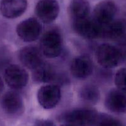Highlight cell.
<instances>
[{
    "label": "cell",
    "instance_id": "obj_1",
    "mask_svg": "<svg viewBox=\"0 0 126 126\" xmlns=\"http://www.w3.org/2000/svg\"><path fill=\"white\" fill-rule=\"evenodd\" d=\"M98 116L94 110L81 108L67 112L62 119L66 123L74 126H90L96 124Z\"/></svg>",
    "mask_w": 126,
    "mask_h": 126
},
{
    "label": "cell",
    "instance_id": "obj_2",
    "mask_svg": "<svg viewBox=\"0 0 126 126\" xmlns=\"http://www.w3.org/2000/svg\"><path fill=\"white\" fill-rule=\"evenodd\" d=\"M98 63L106 68H112L118 66L122 59L121 51L113 45L102 44L99 46L96 51Z\"/></svg>",
    "mask_w": 126,
    "mask_h": 126
},
{
    "label": "cell",
    "instance_id": "obj_3",
    "mask_svg": "<svg viewBox=\"0 0 126 126\" xmlns=\"http://www.w3.org/2000/svg\"><path fill=\"white\" fill-rule=\"evenodd\" d=\"M42 54L50 58L58 57L62 51V37L58 31L50 30L47 32L40 41Z\"/></svg>",
    "mask_w": 126,
    "mask_h": 126
},
{
    "label": "cell",
    "instance_id": "obj_4",
    "mask_svg": "<svg viewBox=\"0 0 126 126\" xmlns=\"http://www.w3.org/2000/svg\"><path fill=\"white\" fill-rule=\"evenodd\" d=\"M73 29L80 36L88 39L100 37L102 35L103 26L98 24L93 18L85 19L72 22Z\"/></svg>",
    "mask_w": 126,
    "mask_h": 126
},
{
    "label": "cell",
    "instance_id": "obj_5",
    "mask_svg": "<svg viewBox=\"0 0 126 126\" xmlns=\"http://www.w3.org/2000/svg\"><path fill=\"white\" fill-rule=\"evenodd\" d=\"M101 37L111 40L121 45H126V19L113 20L110 24L103 25Z\"/></svg>",
    "mask_w": 126,
    "mask_h": 126
},
{
    "label": "cell",
    "instance_id": "obj_6",
    "mask_svg": "<svg viewBox=\"0 0 126 126\" xmlns=\"http://www.w3.org/2000/svg\"><path fill=\"white\" fill-rule=\"evenodd\" d=\"M40 105L45 109L55 107L61 98V90L56 85H47L40 88L37 93Z\"/></svg>",
    "mask_w": 126,
    "mask_h": 126
},
{
    "label": "cell",
    "instance_id": "obj_7",
    "mask_svg": "<svg viewBox=\"0 0 126 126\" xmlns=\"http://www.w3.org/2000/svg\"><path fill=\"white\" fill-rule=\"evenodd\" d=\"M29 79L27 72L17 65H10L4 72V80L8 85L15 90L21 89L27 85Z\"/></svg>",
    "mask_w": 126,
    "mask_h": 126
},
{
    "label": "cell",
    "instance_id": "obj_8",
    "mask_svg": "<svg viewBox=\"0 0 126 126\" xmlns=\"http://www.w3.org/2000/svg\"><path fill=\"white\" fill-rule=\"evenodd\" d=\"M42 26L39 22L33 18H29L21 22L17 27V33L24 42H31L39 37Z\"/></svg>",
    "mask_w": 126,
    "mask_h": 126
},
{
    "label": "cell",
    "instance_id": "obj_9",
    "mask_svg": "<svg viewBox=\"0 0 126 126\" xmlns=\"http://www.w3.org/2000/svg\"><path fill=\"white\" fill-rule=\"evenodd\" d=\"M117 8L114 2L106 0L100 2L93 11V19L100 25H106L113 21Z\"/></svg>",
    "mask_w": 126,
    "mask_h": 126
},
{
    "label": "cell",
    "instance_id": "obj_10",
    "mask_svg": "<svg viewBox=\"0 0 126 126\" xmlns=\"http://www.w3.org/2000/svg\"><path fill=\"white\" fill-rule=\"evenodd\" d=\"M35 12L42 22H52L59 14V4L56 0H39L36 6Z\"/></svg>",
    "mask_w": 126,
    "mask_h": 126
},
{
    "label": "cell",
    "instance_id": "obj_11",
    "mask_svg": "<svg viewBox=\"0 0 126 126\" xmlns=\"http://www.w3.org/2000/svg\"><path fill=\"white\" fill-rule=\"evenodd\" d=\"M20 62L27 68L34 70L43 63L40 49L32 46H28L21 49L19 53Z\"/></svg>",
    "mask_w": 126,
    "mask_h": 126
},
{
    "label": "cell",
    "instance_id": "obj_12",
    "mask_svg": "<svg viewBox=\"0 0 126 126\" xmlns=\"http://www.w3.org/2000/svg\"><path fill=\"white\" fill-rule=\"evenodd\" d=\"M27 7V0H1L0 13L4 17L14 19L21 16Z\"/></svg>",
    "mask_w": 126,
    "mask_h": 126
},
{
    "label": "cell",
    "instance_id": "obj_13",
    "mask_svg": "<svg viewBox=\"0 0 126 126\" xmlns=\"http://www.w3.org/2000/svg\"><path fill=\"white\" fill-rule=\"evenodd\" d=\"M1 107L8 114H18L23 111L22 99L16 92H8L3 95L1 100Z\"/></svg>",
    "mask_w": 126,
    "mask_h": 126
},
{
    "label": "cell",
    "instance_id": "obj_14",
    "mask_svg": "<svg viewBox=\"0 0 126 126\" xmlns=\"http://www.w3.org/2000/svg\"><path fill=\"white\" fill-rule=\"evenodd\" d=\"M105 106L110 111L116 113L126 112V93L119 89H113L107 94Z\"/></svg>",
    "mask_w": 126,
    "mask_h": 126
},
{
    "label": "cell",
    "instance_id": "obj_15",
    "mask_svg": "<svg viewBox=\"0 0 126 126\" xmlns=\"http://www.w3.org/2000/svg\"><path fill=\"white\" fill-rule=\"evenodd\" d=\"M71 71L72 76L79 79H84L89 77L93 71L92 60L87 56H79L72 62Z\"/></svg>",
    "mask_w": 126,
    "mask_h": 126
},
{
    "label": "cell",
    "instance_id": "obj_16",
    "mask_svg": "<svg viewBox=\"0 0 126 126\" xmlns=\"http://www.w3.org/2000/svg\"><path fill=\"white\" fill-rule=\"evenodd\" d=\"M90 7L87 0H72L69 7V13L72 21L89 17Z\"/></svg>",
    "mask_w": 126,
    "mask_h": 126
},
{
    "label": "cell",
    "instance_id": "obj_17",
    "mask_svg": "<svg viewBox=\"0 0 126 126\" xmlns=\"http://www.w3.org/2000/svg\"><path fill=\"white\" fill-rule=\"evenodd\" d=\"M33 79L40 83L52 82L56 79V73L53 67L43 62L42 64L33 70Z\"/></svg>",
    "mask_w": 126,
    "mask_h": 126
},
{
    "label": "cell",
    "instance_id": "obj_18",
    "mask_svg": "<svg viewBox=\"0 0 126 126\" xmlns=\"http://www.w3.org/2000/svg\"><path fill=\"white\" fill-rule=\"evenodd\" d=\"M80 98L87 103H96L100 99V92L96 87L87 85L82 87L80 92Z\"/></svg>",
    "mask_w": 126,
    "mask_h": 126
},
{
    "label": "cell",
    "instance_id": "obj_19",
    "mask_svg": "<svg viewBox=\"0 0 126 126\" xmlns=\"http://www.w3.org/2000/svg\"><path fill=\"white\" fill-rule=\"evenodd\" d=\"M96 124L97 126H122L118 119L108 115L98 116Z\"/></svg>",
    "mask_w": 126,
    "mask_h": 126
},
{
    "label": "cell",
    "instance_id": "obj_20",
    "mask_svg": "<svg viewBox=\"0 0 126 126\" xmlns=\"http://www.w3.org/2000/svg\"><path fill=\"white\" fill-rule=\"evenodd\" d=\"M115 83L119 90L126 93V68L117 71L115 76Z\"/></svg>",
    "mask_w": 126,
    "mask_h": 126
},
{
    "label": "cell",
    "instance_id": "obj_21",
    "mask_svg": "<svg viewBox=\"0 0 126 126\" xmlns=\"http://www.w3.org/2000/svg\"><path fill=\"white\" fill-rule=\"evenodd\" d=\"M33 126H55V125L54 122L50 120L41 119L37 121Z\"/></svg>",
    "mask_w": 126,
    "mask_h": 126
},
{
    "label": "cell",
    "instance_id": "obj_22",
    "mask_svg": "<svg viewBox=\"0 0 126 126\" xmlns=\"http://www.w3.org/2000/svg\"><path fill=\"white\" fill-rule=\"evenodd\" d=\"M3 90H4V83L2 79L0 77V94L3 92Z\"/></svg>",
    "mask_w": 126,
    "mask_h": 126
},
{
    "label": "cell",
    "instance_id": "obj_23",
    "mask_svg": "<svg viewBox=\"0 0 126 126\" xmlns=\"http://www.w3.org/2000/svg\"><path fill=\"white\" fill-rule=\"evenodd\" d=\"M72 126V125H71V124H69L65 123L64 124H63L62 126Z\"/></svg>",
    "mask_w": 126,
    "mask_h": 126
}]
</instances>
